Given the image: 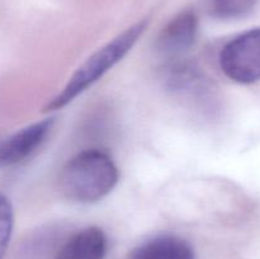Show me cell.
<instances>
[{"instance_id": "1", "label": "cell", "mask_w": 260, "mask_h": 259, "mask_svg": "<svg viewBox=\"0 0 260 259\" xmlns=\"http://www.w3.org/2000/svg\"><path fill=\"white\" fill-rule=\"evenodd\" d=\"M118 182V169L107 152L88 149L79 152L63 167L60 188L68 200L93 203L113 190Z\"/></svg>"}, {"instance_id": "2", "label": "cell", "mask_w": 260, "mask_h": 259, "mask_svg": "<svg viewBox=\"0 0 260 259\" xmlns=\"http://www.w3.org/2000/svg\"><path fill=\"white\" fill-rule=\"evenodd\" d=\"M147 20H140L136 24L131 25L119 33L117 37L109 41L99 50H96L90 57L86 58L73 74L62 90L53 96L46 106V112H52L61 109L74 101L76 96L83 94L94 83L102 79V76L108 73L114 65L119 62L139 41L142 33L146 30Z\"/></svg>"}, {"instance_id": "3", "label": "cell", "mask_w": 260, "mask_h": 259, "mask_svg": "<svg viewBox=\"0 0 260 259\" xmlns=\"http://www.w3.org/2000/svg\"><path fill=\"white\" fill-rule=\"evenodd\" d=\"M220 66L226 76L240 84L260 80V28L246 30L229 41L220 52Z\"/></svg>"}, {"instance_id": "4", "label": "cell", "mask_w": 260, "mask_h": 259, "mask_svg": "<svg viewBox=\"0 0 260 259\" xmlns=\"http://www.w3.org/2000/svg\"><path fill=\"white\" fill-rule=\"evenodd\" d=\"M55 118H46L0 140V169L27 159L42 145L50 134Z\"/></svg>"}, {"instance_id": "5", "label": "cell", "mask_w": 260, "mask_h": 259, "mask_svg": "<svg viewBox=\"0 0 260 259\" xmlns=\"http://www.w3.org/2000/svg\"><path fill=\"white\" fill-rule=\"evenodd\" d=\"M198 32V18L190 10L175 15L160 33L157 50L165 56L174 57L189 50L196 42Z\"/></svg>"}, {"instance_id": "6", "label": "cell", "mask_w": 260, "mask_h": 259, "mask_svg": "<svg viewBox=\"0 0 260 259\" xmlns=\"http://www.w3.org/2000/svg\"><path fill=\"white\" fill-rule=\"evenodd\" d=\"M107 238L99 228H86L76 233L58 251L56 259H104Z\"/></svg>"}, {"instance_id": "7", "label": "cell", "mask_w": 260, "mask_h": 259, "mask_svg": "<svg viewBox=\"0 0 260 259\" xmlns=\"http://www.w3.org/2000/svg\"><path fill=\"white\" fill-rule=\"evenodd\" d=\"M129 259H194V253L184 239L162 235L137 246Z\"/></svg>"}, {"instance_id": "8", "label": "cell", "mask_w": 260, "mask_h": 259, "mask_svg": "<svg viewBox=\"0 0 260 259\" xmlns=\"http://www.w3.org/2000/svg\"><path fill=\"white\" fill-rule=\"evenodd\" d=\"M259 0H207L206 8L211 17L222 20L240 19L255 9Z\"/></svg>"}, {"instance_id": "9", "label": "cell", "mask_w": 260, "mask_h": 259, "mask_svg": "<svg viewBox=\"0 0 260 259\" xmlns=\"http://www.w3.org/2000/svg\"><path fill=\"white\" fill-rule=\"evenodd\" d=\"M14 226V211L8 197L0 193V259H4Z\"/></svg>"}]
</instances>
